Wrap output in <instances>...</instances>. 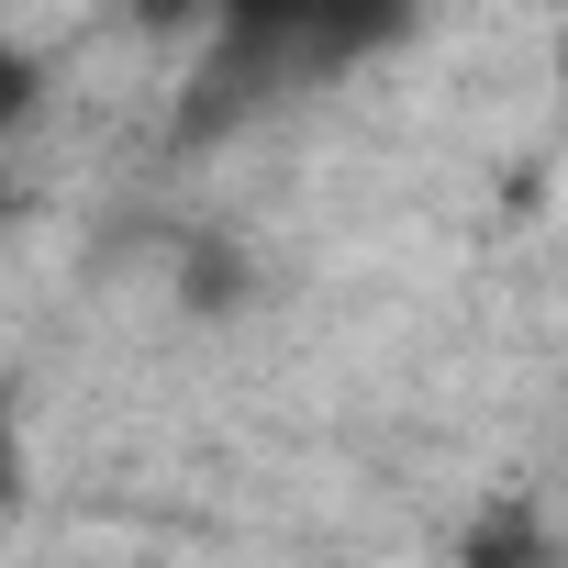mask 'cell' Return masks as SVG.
Segmentation results:
<instances>
[{
	"instance_id": "cell-5",
	"label": "cell",
	"mask_w": 568,
	"mask_h": 568,
	"mask_svg": "<svg viewBox=\"0 0 568 568\" xmlns=\"http://www.w3.org/2000/svg\"><path fill=\"white\" fill-rule=\"evenodd\" d=\"M23 490H34V457H23V424L0 413V524L23 513Z\"/></svg>"
},
{
	"instance_id": "cell-2",
	"label": "cell",
	"mask_w": 568,
	"mask_h": 568,
	"mask_svg": "<svg viewBox=\"0 0 568 568\" xmlns=\"http://www.w3.org/2000/svg\"><path fill=\"white\" fill-rule=\"evenodd\" d=\"M245 291H256V256H245V234H190V256H179V302L190 313H245Z\"/></svg>"
},
{
	"instance_id": "cell-1",
	"label": "cell",
	"mask_w": 568,
	"mask_h": 568,
	"mask_svg": "<svg viewBox=\"0 0 568 568\" xmlns=\"http://www.w3.org/2000/svg\"><path fill=\"white\" fill-rule=\"evenodd\" d=\"M413 34V0H201L190 123H245L291 90H324Z\"/></svg>"
},
{
	"instance_id": "cell-3",
	"label": "cell",
	"mask_w": 568,
	"mask_h": 568,
	"mask_svg": "<svg viewBox=\"0 0 568 568\" xmlns=\"http://www.w3.org/2000/svg\"><path fill=\"white\" fill-rule=\"evenodd\" d=\"M34 112H45V45L0 34V145H12V134H23Z\"/></svg>"
},
{
	"instance_id": "cell-4",
	"label": "cell",
	"mask_w": 568,
	"mask_h": 568,
	"mask_svg": "<svg viewBox=\"0 0 568 568\" xmlns=\"http://www.w3.org/2000/svg\"><path fill=\"white\" fill-rule=\"evenodd\" d=\"M468 568H546V535H535V524H490V535L468 546Z\"/></svg>"
}]
</instances>
